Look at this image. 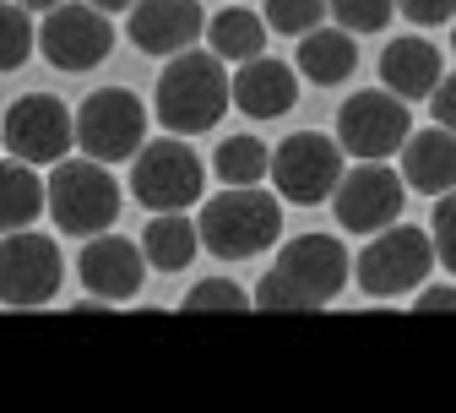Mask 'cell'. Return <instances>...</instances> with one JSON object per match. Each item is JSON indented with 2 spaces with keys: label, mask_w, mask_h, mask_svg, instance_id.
Masks as SVG:
<instances>
[{
  "label": "cell",
  "mask_w": 456,
  "mask_h": 413,
  "mask_svg": "<svg viewBox=\"0 0 456 413\" xmlns=\"http://www.w3.org/2000/svg\"><path fill=\"white\" fill-rule=\"evenodd\" d=\"M348 272H354V261H348V251H342L331 234H299V240H289L277 251V261L261 277L250 305L256 310H277V316L321 310V305H331L342 293Z\"/></svg>",
  "instance_id": "obj_1"
},
{
  "label": "cell",
  "mask_w": 456,
  "mask_h": 413,
  "mask_svg": "<svg viewBox=\"0 0 456 413\" xmlns=\"http://www.w3.org/2000/svg\"><path fill=\"white\" fill-rule=\"evenodd\" d=\"M152 109L158 120L175 131V136H201L223 120L228 109V71L212 49H180L168 54V66L158 77V93H152Z\"/></svg>",
  "instance_id": "obj_2"
},
{
  "label": "cell",
  "mask_w": 456,
  "mask_h": 413,
  "mask_svg": "<svg viewBox=\"0 0 456 413\" xmlns=\"http://www.w3.org/2000/svg\"><path fill=\"white\" fill-rule=\"evenodd\" d=\"M196 234H201V251H212L217 261H250L272 251V240L282 234V207L261 186H223V196L201 207Z\"/></svg>",
  "instance_id": "obj_3"
},
{
  "label": "cell",
  "mask_w": 456,
  "mask_h": 413,
  "mask_svg": "<svg viewBox=\"0 0 456 413\" xmlns=\"http://www.w3.org/2000/svg\"><path fill=\"white\" fill-rule=\"evenodd\" d=\"M44 191H49L54 228L71 234V240H93V234L114 228V218H120V186H114L109 163L98 158H61L44 180Z\"/></svg>",
  "instance_id": "obj_4"
},
{
  "label": "cell",
  "mask_w": 456,
  "mask_h": 413,
  "mask_svg": "<svg viewBox=\"0 0 456 413\" xmlns=\"http://www.w3.org/2000/svg\"><path fill=\"white\" fill-rule=\"evenodd\" d=\"M435 272V240L413 223H386L359 251V288L370 300H403Z\"/></svg>",
  "instance_id": "obj_5"
},
{
  "label": "cell",
  "mask_w": 456,
  "mask_h": 413,
  "mask_svg": "<svg viewBox=\"0 0 456 413\" xmlns=\"http://www.w3.org/2000/svg\"><path fill=\"white\" fill-rule=\"evenodd\" d=\"M348 153H342L337 136L326 131H294V136H282L277 153H272V186L282 202H294V207H315V202H331L337 180H342V163Z\"/></svg>",
  "instance_id": "obj_6"
},
{
  "label": "cell",
  "mask_w": 456,
  "mask_h": 413,
  "mask_svg": "<svg viewBox=\"0 0 456 413\" xmlns=\"http://www.w3.org/2000/svg\"><path fill=\"white\" fill-rule=\"evenodd\" d=\"M131 191L152 212H185L207 191V169H201V158L180 136L142 142V153L131 158Z\"/></svg>",
  "instance_id": "obj_7"
},
{
  "label": "cell",
  "mask_w": 456,
  "mask_h": 413,
  "mask_svg": "<svg viewBox=\"0 0 456 413\" xmlns=\"http://www.w3.org/2000/svg\"><path fill=\"white\" fill-rule=\"evenodd\" d=\"M147 142V109L131 87H98L77 109V147L98 163H126Z\"/></svg>",
  "instance_id": "obj_8"
},
{
  "label": "cell",
  "mask_w": 456,
  "mask_h": 413,
  "mask_svg": "<svg viewBox=\"0 0 456 413\" xmlns=\"http://www.w3.org/2000/svg\"><path fill=\"white\" fill-rule=\"evenodd\" d=\"M408 180L386 158H359L354 169H342V180L331 191V212L348 234H380L386 223L403 218Z\"/></svg>",
  "instance_id": "obj_9"
},
{
  "label": "cell",
  "mask_w": 456,
  "mask_h": 413,
  "mask_svg": "<svg viewBox=\"0 0 456 413\" xmlns=\"http://www.w3.org/2000/svg\"><path fill=\"white\" fill-rule=\"evenodd\" d=\"M61 277H66V261H61V245L49 234L12 228L0 240V305L38 310L61 293Z\"/></svg>",
  "instance_id": "obj_10"
},
{
  "label": "cell",
  "mask_w": 456,
  "mask_h": 413,
  "mask_svg": "<svg viewBox=\"0 0 456 413\" xmlns=\"http://www.w3.org/2000/svg\"><path fill=\"white\" fill-rule=\"evenodd\" d=\"M413 131V109L408 98H396L391 87H364L354 93L348 103L337 109V142L342 153H354V158H391V153H403Z\"/></svg>",
  "instance_id": "obj_11"
},
{
  "label": "cell",
  "mask_w": 456,
  "mask_h": 413,
  "mask_svg": "<svg viewBox=\"0 0 456 413\" xmlns=\"http://www.w3.org/2000/svg\"><path fill=\"white\" fill-rule=\"evenodd\" d=\"M0 136H6L12 158L22 163H61L71 147H77V114L54 98V93H22L6 120H0Z\"/></svg>",
  "instance_id": "obj_12"
},
{
  "label": "cell",
  "mask_w": 456,
  "mask_h": 413,
  "mask_svg": "<svg viewBox=\"0 0 456 413\" xmlns=\"http://www.w3.org/2000/svg\"><path fill=\"white\" fill-rule=\"evenodd\" d=\"M44 17L49 22H38V49H44V61L61 66V71H93L114 49V22L93 0H61V6L44 12Z\"/></svg>",
  "instance_id": "obj_13"
},
{
  "label": "cell",
  "mask_w": 456,
  "mask_h": 413,
  "mask_svg": "<svg viewBox=\"0 0 456 413\" xmlns=\"http://www.w3.org/2000/svg\"><path fill=\"white\" fill-rule=\"evenodd\" d=\"M207 33V12L196 0H136L131 6V44L142 54H180Z\"/></svg>",
  "instance_id": "obj_14"
},
{
  "label": "cell",
  "mask_w": 456,
  "mask_h": 413,
  "mask_svg": "<svg viewBox=\"0 0 456 413\" xmlns=\"http://www.w3.org/2000/svg\"><path fill=\"white\" fill-rule=\"evenodd\" d=\"M142 267H147L142 245L114 240V234H103V240L93 234V240L82 245V256H77V272H82L87 293H98V300H109V305L131 300V293L142 288Z\"/></svg>",
  "instance_id": "obj_15"
},
{
  "label": "cell",
  "mask_w": 456,
  "mask_h": 413,
  "mask_svg": "<svg viewBox=\"0 0 456 413\" xmlns=\"http://www.w3.org/2000/svg\"><path fill=\"white\" fill-rule=\"evenodd\" d=\"M228 98H234V109L250 114V120H282V114L299 103V77H294V66L256 54V61H240L234 82H228Z\"/></svg>",
  "instance_id": "obj_16"
},
{
  "label": "cell",
  "mask_w": 456,
  "mask_h": 413,
  "mask_svg": "<svg viewBox=\"0 0 456 413\" xmlns=\"http://www.w3.org/2000/svg\"><path fill=\"white\" fill-rule=\"evenodd\" d=\"M440 77H445L440 49H435L429 38H419V33H403V38H391V44L380 49V82H386L396 98L419 103V98L435 93Z\"/></svg>",
  "instance_id": "obj_17"
},
{
  "label": "cell",
  "mask_w": 456,
  "mask_h": 413,
  "mask_svg": "<svg viewBox=\"0 0 456 413\" xmlns=\"http://www.w3.org/2000/svg\"><path fill=\"white\" fill-rule=\"evenodd\" d=\"M403 180H408V191H424V196L456 191V131H445V126L408 131V142H403Z\"/></svg>",
  "instance_id": "obj_18"
},
{
  "label": "cell",
  "mask_w": 456,
  "mask_h": 413,
  "mask_svg": "<svg viewBox=\"0 0 456 413\" xmlns=\"http://www.w3.org/2000/svg\"><path fill=\"white\" fill-rule=\"evenodd\" d=\"M315 87H337L348 82L354 66H359V49H354V33L348 28H310L299 33V61H294Z\"/></svg>",
  "instance_id": "obj_19"
},
{
  "label": "cell",
  "mask_w": 456,
  "mask_h": 413,
  "mask_svg": "<svg viewBox=\"0 0 456 413\" xmlns=\"http://www.w3.org/2000/svg\"><path fill=\"white\" fill-rule=\"evenodd\" d=\"M49 207V191L38 180V163L22 158H0V234L33 228V218Z\"/></svg>",
  "instance_id": "obj_20"
},
{
  "label": "cell",
  "mask_w": 456,
  "mask_h": 413,
  "mask_svg": "<svg viewBox=\"0 0 456 413\" xmlns=\"http://www.w3.org/2000/svg\"><path fill=\"white\" fill-rule=\"evenodd\" d=\"M196 251H201V234H196V223L185 212H158L147 223V234H142V256L158 272H185L196 261Z\"/></svg>",
  "instance_id": "obj_21"
},
{
  "label": "cell",
  "mask_w": 456,
  "mask_h": 413,
  "mask_svg": "<svg viewBox=\"0 0 456 413\" xmlns=\"http://www.w3.org/2000/svg\"><path fill=\"white\" fill-rule=\"evenodd\" d=\"M207 44L217 61L240 66V61H256V54L266 49V17L245 12V6H228L217 17H207Z\"/></svg>",
  "instance_id": "obj_22"
},
{
  "label": "cell",
  "mask_w": 456,
  "mask_h": 413,
  "mask_svg": "<svg viewBox=\"0 0 456 413\" xmlns=\"http://www.w3.org/2000/svg\"><path fill=\"white\" fill-rule=\"evenodd\" d=\"M212 174L223 186H261L272 174V147L256 142V136H228L212 158Z\"/></svg>",
  "instance_id": "obj_23"
},
{
  "label": "cell",
  "mask_w": 456,
  "mask_h": 413,
  "mask_svg": "<svg viewBox=\"0 0 456 413\" xmlns=\"http://www.w3.org/2000/svg\"><path fill=\"white\" fill-rule=\"evenodd\" d=\"M38 49V28H33V12L12 6V0H0V71H17L28 54Z\"/></svg>",
  "instance_id": "obj_24"
},
{
  "label": "cell",
  "mask_w": 456,
  "mask_h": 413,
  "mask_svg": "<svg viewBox=\"0 0 456 413\" xmlns=\"http://www.w3.org/2000/svg\"><path fill=\"white\" fill-rule=\"evenodd\" d=\"M326 12L348 33H380L391 22V12H396V0H326Z\"/></svg>",
  "instance_id": "obj_25"
},
{
  "label": "cell",
  "mask_w": 456,
  "mask_h": 413,
  "mask_svg": "<svg viewBox=\"0 0 456 413\" xmlns=\"http://www.w3.org/2000/svg\"><path fill=\"white\" fill-rule=\"evenodd\" d=\"M266 22L272 33H310L326 22V0H266Z\"/></svg>",
  "instance_id": "obj_26"
},
{
  "label": "cell",
  "mask_w": 456,
  "mask_h": 413,
  "mask_svg": "<svg viewBox=\"0 0 456 413\" xmlns=\"http://www.w3.org/2000/svg\"><path fill=\"white\" fill-rule=\"evenodd\" d=\"M250 305V293L240 283H228V277H207L185 293V310L191 316H207V310H245Z\"/></svg>",
  "instance_id": "obj_27"
},
{
  "label": "cell",
  "mask_w": 456,
  "mask_h": 413,
  "mask_svg": "<svg viewBox=\"0 0 456 413\" xmlns=\"http://www.w3.org/2000/svg\"><path fill=\"white\" fill-rule=\"evenodd\" d=\"M429 240H435V261H445V272H456V191H440L435 218H429Z\"/></svg>",
  "instance_id": "obj_28"
},
{
  "label": "cell",
  "mask_w": 456,
  "mask_h": 413,
  "mask_svg": "<svg viewBox=\"0 0 456 413\" xmlns=\"http://www.w3.org/2000/svg\"><path fill=\"white\" fill-rule=\"evenodd\" d=\"M396 6H403V17L419 22V28H440V22L456 17V0H396Z\"/></svg>",
  "instance_id": "obj_29"
},
{
  "label": "cell",
  "mask_w": 456,
  "mask_h": 413,
  "mask_svg": "<svg viewBox=\"0 0 456 413\" xmlns=\"http://www.w3.org/2000/svg\"><path fill=\"white\" fill-rule=\"evenodd\" d=\"M429 114H435V126L456 131V77H440L435 93H429Z\"/></svg>",
  "instance_id": "obj_30"
},
{
  "label": "cell",
  "mask_w": 456,
  "mask_h": 413,
  "mask_svg": "<svg viewBox=\"0 0 456 413\" xmlns=\"http://www.w3.org/2000/svg\"><path fill=\"white\" fill-rule=\"evenodd\" d=\"M419 310L435 316V310H456V288H424L419 293Z\"/></svg>",
  "instance_id": "obj_31"
},
{
  "label": "cell",
  "mask_w": 456,
  "mask_h": 413,
  "mask_svg": "<svg viewBox=\"0 0 456 413\" xmlns=\"http://www.w3.org/2000/svg\"><path fill=\"white\" fill-rule=\"evenodd\" d=\"M93 6H98V12H131L136 0H93Z\"/></svg>",
  "instance_id": "obj_32"
},
{
  "label": "cell",
  "mask_w": 456,
  "mask_h": 413,
  "mask_svg": "<svg viewBox=\"0 0 456 413\" xmlns=\"http://www.w3.org/2000/svg\"><path fill=\"white\" fill-rule=\"evenodd\" d=\"M22 6H28V12H54L61 0H22Z\"/></svg>",
  "instance_id": "obj_33"
},
{
  "label": "cell",
  "mask_w": 456,
  "mask_h": 413,
  "mask_svg": "<svg viewBox=\"0 0 456 413\" xmlns=\"http://www.w3.org/2000/svg\"><path fill=\"white\" fill-rule=\"evenodd\" d=\"M451 49H456V28H451Z\"/></svg>",
  "instance_id": "obj_34"
},
{
  "label": "cell",
  "mask_w": 456,
  "mask_h": 413,
  "mask_svg": "<svg viewBox=\"0 0 456 413\" xmlns=\"http://www.w3.org/2000/svg\"><path fill=\"white\" fill-rule=\"evenodd\" d=\"M0 153H6V136H0Z\"/></svg>",
  "instance_id": "obj_35"
}]
</instances>
